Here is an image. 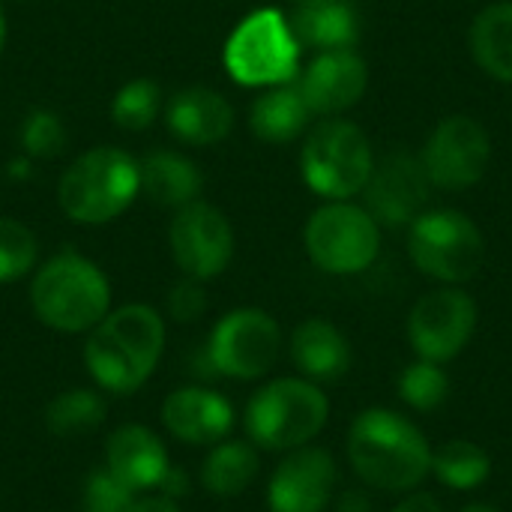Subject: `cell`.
Here are the masks:
<instances>
[{"label": "cell", "instance_id": "8d00e7d4", "mask_svg": "<svg viewBox=\"0 0 512 512\" xmlns=\"http://www.w3.org/2000/svg\"><path fill=\"white\" fill-rule=\"evenodd\" d=\"M462 512H501V510H495V507H489V504H468Z\"/></svg>", "mask_w": 512, "mask_h": 512}, {"label": "cell", "instance_id": "d6a6232c", "mask_svg": "<svg viewBox=\"0 0 512 512\" xmlns=\"http://www.w3.org/2000/svg\"><path fill=\"white\" fill-rule=\"evenodd\" d=\"M204 306H207V294H204L201 282L192 279V276H186L183 282H177L171 288V294H168V312L180 324H189V321L201 318L204 315Z\"/></svg>", "mask_w": 512, "mask_h": 512}, {"label": "cell", "instance_id": "6da1fadb", "mask_svg": "<svg viewBox=\"0 0 512 512\" xmlns=\"http://www.w3.org/2000/svg\"><path fill=\"white\" fill-rule=\"evenodd\" d=\"M348 459L357 477L381 492H411L432 474L426 435L402 414L369 408L348 429Z\"/></svg>", "mask_w": 512, "mask_h": 512}, {"label": "cell", "instance_id": "5bb4252c", "mask_svg": "<svg viewBox=\"0 0 512 512\" xmlns=\"http://www.w3.org/2000/svg\"><path fill=\"white\" fill-rule=\"evenodd\" d=\"M429 186L432 183L423 168V159L405 150L387 153L372 168L369 183L363 189L369 216L387 228L411 225L429 201Z\"/></svg>", "mask_w": 512, "mask_h": 512}, {"label": "cell", "instance_id": "2e32d148", "mask_svg": "<svg viewBox=\"0 0 512 512\" xmlns=\"http://www.w3.org/2000/svg\"><path fill=\"white\" fill-rule=\"evenodd\" d=\"M297 84L312 114H342L366 93L369 69L351 48L321 51Z\"/></svg>", "mask_w": 512, "mask_h": 512}, {"label": "cell", "instance_id": "f546056e", "mask_svg": "<svg viewBox=\"0 0 512 512\" xmlns=\"http://www.w3.org/2000/svg\"><path fill=\"white\" fill-rule=\"evenodd\" d=\"M39 246L33 231L18 219L0 216V282H15L36 264Z\"/></svg>", "mask_w": 512, "mask_h": 512}, {"label": "cell", "instance_id": "484cf974", "mask_svg": "<svg viewBox=\"0 0 512 512\" xmlns=\"http://www.w3.org/2000/svg\"><path fill=\"white\" fill-rule=\"evenodd\" d=\"M432 474L438 483L456 492L480 489L492 474V459L483 447L471 441H447L441 450L432 453Z\"/></svg>", "mask_w": 512, "mask_h": 512}, {"label": "cell", "instance_id": "30bf717a", "mask_svg": "<svg viewBox=\"0 0 512 512\" xmlns=\"http://www.w3.org/2000/svg\"><path fill=\"white\" fill-rule=\"evenodd\" d=\"M279 348H282V333L267 312L237 309L213 327L207 354L216 372L228 378L252 381L273 369Z\"/></svg>", "mask_w": 512, "mask_h": 512}, {"label": "cell", "instance_id": "e575fe53", "mask_svg": "<svg viewBox=\"0 0 512 512\" xmlns=\"http://www.w3.org/2000/svg\"><path fill=\"white\" fill-rule=\"evenodd\" d=\"M336 512H372V501H369V495H366V492H360V489H348V492L339 498Z\"/></svg>", "mask_w": 512, "mask_h": 512}, {"label": "cell", "instance_id": "836d02e7", "mask_svg": "<svg viewBox=\"0 0 512 512\" xmlns=\"http://www.w3.org/2000/svg\"><path fill=\"white\" fill-rule=\"evenodd\" d=\"M393 512H444V507H441V501H438L435 495H429V492H414V495H408L405 501H399Z\"/></svg>", "mask_w": 512, "mask_h": 512}, {"label": "cell", "instance_id": "cb8c5ba5", "mask_svg": "<svg viewBox=\"0 0 512 512\" xmlns=\"http://www.w3.org/2000/svg\"><path fill=\"white\" fill-rule=\"evenodd\" d=\"M471 51L492 78L512 84V0L492 3L474 18Z\"/></svg>", "mask_w": 512, "mask_h": 512}, {"label": "cell", "instance_id": "4fadbf2b", "mask_svg": "<svg viewBox=\"0 0 512 512\" xmlns=\"http://www.w3.org/2000/svg\"><path fill=\"white\" fill-rule=\"evenodd\" d=\"M168 243L177 267L204 282L219 276L234 255V231L222 210L204 201H192L177 210L168 228Z\"/></svg>", "mask_w": 512, "mask_h": 512}, {"label": "cell", "instance_id": "d6986e66", "mask_svg": "<svg viewBox=\"0 0 512 512\" xmlns=\"http://www.w3.org/2000/svg\"><path fill=\"white\" fill-rule=\"evenodd\" d=\"M165 120L180 141L207 147V144L222 141L231 132L234 108L222 93L210 87H186L171 96L165 108Z\"/></svg>", "mask_w": 512, "mask_h": 512}, {"label": "cell", "instance_id": "ffe728a7", "mask_svg": "<svg viewBox=\"0 0 512 512\" xmlns=\"http://www.w3.org/2000/svg\"><path fill=\"white\" fill-rule=\"evenodd\" d=\"M288 24L300 45L321 51L354 48L363 27L357 0H294Z\"/></svg>", "mask_w": 512, "mask_h": 512}, {"label": "cell", "instance_id": "4316f807", "mask_svg": "<svg viewBox=\"0 0 512 512\" xmlns=\"http://www.w3.org/2000/svg\"><path fill=\"white\" fill-rule=\"evenodd\" d=\"M105 420V402L90 393V390H69V393H60L48 411H45V423L54 435H84V432H93L96 426H102Z\"/></svg>", "mask_w": 512, "mask_h": 512}, {"label": "cell", "instance_id": "44dd1931", "mask_svg": "<svg viewBox=\"0 0 512 512\" xmlns=\"http://www.w3.org/2000/svg\"><path fill=\"white\" fill-rule=\"evenodd\" d=\"M291 357L294 366L309 381H339L351 366L348 339L324 318L303 321L291 336Z\"/></svg>", "mask_w": 512, "mask_h": 512}, {"label": "cell", "instance_id": "5b68a950", "mask_svg": "<svg viewBox=\"0 0 512 512\" xmlns=\"http://www.w3.org/2000/svg\"><path fill=\"white\" fill-rule=\"evenodd\" d=\"M327 414L330 402L312 381L279 378L252 396L246 432L264 450H297L324 429Z\"/></svg>", "mask_w": 512, "mask_h": 512}, {"label": "cell", "instance_id": "277c9868", "mask_svg": "<svg viewBox=\"0 0 512 512\" xmlns=\"http://www.w3.org/2000/svg\"><path fill=\"white\" fill-rule=\"evenodd\" d=\"M141 192L138 162L117 147L81 153L60 177L57 201L72 222L105 225L117 219Z\"/></svg>", "mask_w": 512, "mask_h": 512}, {"label": "cell", "instance_id": "9a60e30c", "mask_svg": "<svg viewBox=\"0 0 512 512\" xmlns=\"http://www.w3.org/2000/svg\"><path fill=\"white\" fill-rule=\"evenodd\" d=\"M336 489V462L327 450L297 447L273 474L270 512H324Z\"/></svg>", "mask_w": 512, "mask_h": 512}, {"label": "cell", "instance_id": "3957f363", "mask_svg": "<svg viewBox=\"0 0 512 512\" xmlns=\"http://www.w3.org/2000/svg\"><path fill=\"white\" fill-rule=\"evenodd\" d=\"M30 303L42 324L60 333H84L108 315L111 288L93 261L78 252H60L36 273Z\"/></svg>", "mask_w": 512, "mask_h": 512}, {"label": "cell", "instance_id": "8992f818", "mask_svg": "<svg viewBox=\"0 0 512 512\" xmlns=\"http://www.w3.org/2000/svg\"><path fill=\"white\" fill-rule=\"evenodd\" d=\"M300 42L279 9H258L225 42V69L243 87H276L297 78Z\"/></svg>", "mask_w": 512, "mask_h": 512}, {"label": "cell", "instance_id": "d590c367", "mask_svg": "<svg viewBox=\"0 0 512 512\" xmlns=\"http://www.w3.org/2000/svg\"><path fill=\"white\" fill-rule=\"evenodd\" d=\"M132 512H180V510H177V504H174L171 498H150V501L135 504Z\"/></svg>", "mask_w": 512, "mask_h": 512}, {"label": "cell", "instance_id": "7a4b0ae2", "mask_svg": "<svg viewBox=\"0 0 512 512\" xmlns=\"http://www.w3.org/2000/svg\"><path fill=\"white\" fill-rule=\"evenodd\" d=\"M165 348V321L156 309L132 303L105 315L84 348L90 375L111 393H135Z\"/></svg>", "mask_w": 512, "mask_h": 512}, {"label": "cell", "instance_id": "52a82bcc", "mask_svg": "<svg viewBox=\"0 0 512 512\" xmlns=\"http://www.w3.org/2000/svg\"><path fill=\"white\" fill-rule=\"evenodd\" d=\"M300 168L312 192L345 201L366 189L375 168L369 138L348 120H324L309 132L300 153Z\"/></svg>", "mask_w": 512, "mask_h": 512}, {"label": "cell", "instance_id": "7402d4cb", "mask_svg": "<svg viewBox=\"0 0 512 512\" xmlns=\"http://www.w3.org/2000/svg\"><path fill=\"white\" fill-rule=\"evenodd\" d=\"M138 168H141V192L162 207L180 210L198 201L204 189V177L198 165L180 153H168V150L150 153L144 162H138Z\"/></svg>", "mask_w": 512, "mask_h": 512}, {"label": "cell", "instance_id": "4dcf8cb0", "mask_svg": "<svg viewBox=\"0 0 512 512\" xmlns=\"http://www.w3.org/2000/svg\"><path fill=\"white\" fill-rule=\"evenodd\" d=\"M21 144L36 159H54L66 147V126L54 111H33L21 126Z\"/></svg>", "mask_w": 512, "mask_h": 512}, {"label": "cell", "instance_id": "603a6c76", "mask_svg": "<svg viewBox=\"0 0 512 512\" xmlns=\"http://www.w3.org/2000/svg\"><path fill=\"white\" fill-rule=\"evenodd\" d=\"M309 117H312V111L300 93V84L288 81V84L270 87L267 93H261L252 102L249 126L267 144H288L306 129Z\"/></svg>", "mask_w": 512, "mask_h": 512}, {"label": "cell", "instance_id": "7c38bea8", "mask_svg": "<svg viewBox=\"0 0 512 512\" xmlns=\"http://www.w3.org/2000/svg\"><path fill=\"white\" fill-rule=\"evenodd\" d=\"M477 327V303L459 288L426 294L408 318V339L420 360L450 363L465 351Z\"/></svg>", "mask_w": 512, "mask_h": 512}, {"label": "cell", "instance_id": "1f68e13d", "mask_svg": "<svg viewBox=\"0 0 512 512\" xmlns=\"http://www.w3.org/2000/svg\"><path fill=\"white\" fill-rule=\"evenodd\" d=\"M135 504V492L126 483H120L108 468H99L87 477L84 512H132Z\"/></svg>", "mask_w": 512, "mask_h": 512}, {"label": "cell", "instance_id": "d4e9b609", "mask_svg": "<svg viewBox=\"0 0 512 512\" xmlns=\"http://www.w3.org/2000/svg\"><path fill=\"white\" fill-rule=\"evenodd\" d=\"M255 477H258V453L240 441L216 447L201 468V483L216 498H237L240 492L249 489Z\"/></svg>", "mask_w": 512, "mask_h": 512}, {"label": "cell", "instance_id": "74e56055", "mask_svg": "<svg viewBox=\"0 0 512 512\" xmlns=\"http://www.w3.org/2000/svg\"><path fill=\"white\" fill-rule=\"evenodd\" d=\"M6 45V18H3V9H0V51Z\"/></svg>", "mask_w": 512, "mask_h": 512}, {"label": "cell", "instance_id": "e0dca14e", "mask_svg": "<svg viewBox=\"0 0 512 512\" xmlns=\"http://www.w3.org/2000/svg\"><path fill=\"white\" fill-rule=\"evenodd\" d=\"M108 471L132 492L162 489L171 477L162 441L144 426H123L108 438Z\"/></svg>", "mask_w": 512, "mask_h": 512}, {"label": "cell", "instance_id": "9c48e42d", "mask_svg": "<svg viewBox=\"0 0 512 512\" xmlns=\"http://www.w3.org/2000/svg\"><path fill=\"white\" fill-rule=\"evenodd\" d=\"M306 252L309 258L333 276L363 273L381 249L378 222L369 210L336 201L312 213L306 222Z\"/></svg>", "mask_w": 512, "mask_h": 512}, {"label": "cell", "instance_id": "ac0fdd59", "mask_svg": "<svg viewBox=\"0 0 512 512\" xmlns=\"http://www.w3.org/2000/svg\"><path fill=\"white\" fill-rule=\"evenodd\" d=\"M162 423L186 444H216L234 426V408L210 390H177L162 405Z\"/></svg>", "mask_w": 512, "mask_h": 512}, {"label": "cell", "instance_id": "8fae6325", "mask_svg": "<svg viewBox=\"0 0 512 512\" xmlns=\"http://www.w3.org/2000/svg\"><path fill=\"white\" fill-rule=\"evenodd\" d=\"M492 159V141L483 123L465 114H453L438 123L423 150V168L429 183L447 192H462L483 180Z\"/></svg>", "mask_w": 512, "mask_h": 512}, {"label": "cell", "instance_id": "83f0119b", "mask_svg": "<svg viewBox=\"0 0 512 512\" xmlns=\"http://www.w3.org/2000/svg\"><path fill=\"white\" fill-rule=\"evenodd\" d=\"M162 111V90L156 81L150 78H135L129 84H123L111 102V117L120 129H150L156 123Z\"/></svg>", "mask_w": 512, "mask_h": 512}, {"label": "cell", "instance_id": "f1b7e54d", "mask_svg": "<svg viewBox=\"0 0 512 512\" xmlns=\"http://www.w3.org/2000/svg\"><path fill=\"white\" fill-rule=\"evenodd\" d=\"M399 393L414 411H435L444 405V399L450 393V381H447L441 363L417 360L402 372Z\"/></svg>", "mask_w": 512, "mask_h": 512}, {"label": "cell", "instance_id": "ba28073f", "mask_svg": "<svg viewBox=\"0 0 512 512\" xmlns=\"http://www.w3.org/2000/svg\"><path fill=\"white\" fill-rule=\"evenodd\" d=\"M408 252L426 276L459 285L480 273L486 261V240L465 213L432 210L411 222Z\"/></svg>", "mask_w": 512, "mask_h": 512}]
</instances>
